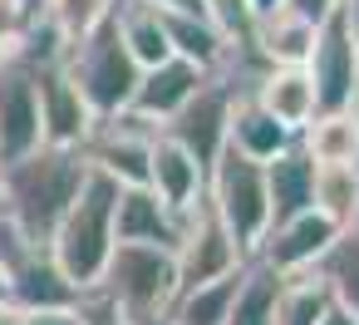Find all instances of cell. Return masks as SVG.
Listing matches in <instances>:
<instances>
[{"instance_id": "40", "label": "cell", "mask_w": 359, "mask_h": 325, "mask_svg": "<svg viewBox=\"0 0 359 325\" xmlns=\"http://www.w3.org/2000/svg\"><path fill=\"white\" fill-rule=\"evenodd\" d=\"M0 300H6V271H0ZM6 305H11V300H6Z\"/></svg>"}, {"instance_id": "28", "label": "cell", "mask_w": 359, "mask_h": 325, "mask_svg": "<svg viewBox=\"0 0 359 325\" xmlns=\"http://www.w3.org/2000/svg\"><path fill=\"white\" fill-rule=\"evenodd\" d=\"M114 6L118 0H40V20L69 45V40L89 35L94 25H104L114 15Z\"/></svg>"}, {"instance_id": "35", "label": "cell", "mask_w": 359, "mask_h": 325, "mask_svg": "<svg viewBox=\"0 0 359 325\" xmlns=\"http://www.w3.org/2000/svg\"><path fill=\"white\" fill-rule=\"evenodd\" d=\"M0 325H20V310L15 305H0Z\"/></svg>"}, {"instance_id": "21", "label": "cell", "mask_w": 359, "mask_h": 325, "mask_svg": "<svg viewBox=\"0 0 359 325\" xmlns=\"http://www.w3.org/2000/svg\"><path fill=\"white\" fill-rule=\"evenodd\" d=\"M114 25H118V40H123V50L133 55L138 69H153V65L172 60L168 30H163V15H158L153 0H118V6H114Z\"/></svg>"}, {"instance_id": "10", "label": "cell", "mask_w": 359, "mask_h": 325, "mask_svg": "<svg viewBox=\"0 0 359 325\" xmlns=\"http://www.w3.org/2000/svg\"><path fill=\"white\" fill-rule=\"evenodd\" d=\"M40 94H35V65L30 55L0 60V163H11L30 148H40Z\"/></svg>"}, {"instance_id": "19", "label": "cell", "mask_w": 359, "mask_h": 325, "mask_svg": "<svg viewBox=\"0 0 359 325\" xmlns=\"http://www.w3.org/2000/svg\"><path fill=\"white\" fill-rule=\"evenodd\" d=\"M310 45H315V25L300 20V15L285 11V6L261 11L256 25H251V40H246V50H251L261 65H305V60H310Z\"/></svg>"}, {"instance_id": "16", "label": "cell", "mask_w": 359, "mask_h": 325, "mask_svg": "<svg viewBox=\"0 0 359 325\" xmlns=\"http://www.w3.org/2000/svg\"><path fill=\"white\" fill-rule=\"evenodd\" d=\"M261 109H271L285 128H305L315 119V84L305 74V65H261V74L246 89Z\"/></svg>"}, {"instance_id": "39", "label": "cell", "mask_w": 359, "mask_h": 325, "mask_svg": "<svg viewBox=\"0 0 359 325\" xmlns=\"http://www.w3.org/2000/svg\"><path fill=\"white\" fill-rule=\"evenodd\" d=\"M138 325H172V320H168V315H158V320H138Z\"/></svg>"}, {"instance_id": "27", "label": "cell", "mask_w": 359, "mask_h": 325, "mask_svg": "<svg viewBox=\"0 0 359 325\" xmlns=\"http://www.w3.org/2000/svg\"><path fill=\"white\" fill-rule=\"evenodd\" d=\"M315 271H320V281L330 286L334 305H344L349 315H359V232H354V227L330 241V251L315 261Z\"/></svg>"}, {"instance_id": "41", "label": "cell", "mask_w": 359, "mask_h": 325, "mask_svg": "<svg viewBox=\"0 0 359 325\" xmlns=\"http://www.w3.org/2000/svg\"><path fill=\"white\" fill-rule=\"evenodd\" d=\"M0 305H6V300H0Z\"/></svg>"}, {"instance_id": "14", "label": "cell", "mask_w": 359, "mask_h": 325, "mask_svg": "<svg viewBox=\"0 0 359 325\" xmlns=\"http://www.w3.org/2000/svg\"><path fill=\"white\" fill-rule=\"evenodd\" d=\"M143 187H153L172 212H192L197 202H202V192H207V168L182 148V143H172L168 133H153V148H148V183Z\"/></svg>"}, {"instance_id": "3", "label": "cell", "mask_w": 359, "mask_h": 325, "mask_svg": "<svg viewBox=\"0 0 359 325\" xmlns=\"http://www.w3.org/2000/svg\"><path fill=\"white\" fill-rule=\"evenodd\" d=\"M60 65H65L69 84L79 89V99L89 104L94 119L123 114L128 99H133V89H138V74H143V69L133 65V55L123 50L114 15H109L104 25H94L89 35L69 40V45L60 50Z\"/></svg>"}, {"instance_id": "11", "label": "cell", "mask_w": 359, "mask_h": 325, "mask_svg": "<svg viewBox=\"0 0 359 325\" xmlns=\"http://www.w3.org/2000/svg\"><path fill=\"white\" fill-rule=\"evenodd\" d=\"M30 65H35V94H40V133H45V143H55V148H84V138L94 128V114L79 99V89L69 84L60 55L55 60H30Z\"/></svg>"}, {"instance_id": "4", "label": "cell", "mask_w": 359, "mask_h": 325, "mask_svg": "<svg viewBox=\"0 0 359 325\" xmlns=\"http://www.w3.org/2000/svg\"><path fill=\"white\" fill-rule=\"evenodd\" d=\"M114 305H123L133 320H158L177 300V261L168 246H133L114 241L99 281H94Z\"/></svg>"}, {"instance_id": "8", "label": "cell", "mask_w": 359, "mask_h": 325, "mask_svg": "<svg viewBox=\"0 0 359 325\" xmlns=\"http://www.w3.org/2000/svg\"><path fill=\"white\" fill-rule=\"evenodd\" d=\"M231 99H236V89L222 79V74H207L202 79V89L158 128V133H168L172 143H182L202 168H212V158L226 148V119H231Z\"/></svg>"}, {"instance_id": "33", "label": "cell", "mask_w": 359, "mask_h": 325, "mask_svg": "<svg viewBox=\"0 0 359 325\" xmlns=\"http://www.w3.org/2000/svg\"><path fill=\"white\" fill-rule=\"evenodd\" d=\"M339 15H344V30H349L354 50H359V0H344V6H339Z\"/></svg>"}, {"instance_id": "23", "label": "cell", "mask_w": 359, "mask_h": 325, "mask_svg": "<svg viewBox=\"0 0 359 325\" xmlns=\"http://www.w3.org/2000/svg\"><path fill=\"white\" fill-rule=\"evenodd\" d=\"M330 305H334V296L320 281V271H295V276H280L271 325H320Z\"/></svg>"}, {"instance_id": "25", "label": "cell", "mask_w": 359, "mask_h": 325, "mask_svg": "<svg viewBox=\"0 0 359 325\" xmlns=\"http://www.w3.org/2000/svg\"><path fill=\"white\" fill-rule=\"evenodd\" d=\"M300 148L310 153V163H354L359 158V128H354L349 109L315 114L300 128Z\"/></svg>"}, {"instance_id": "2", "label": "cell", "mask_w": 359, "mask_h": 325, "mask_svg": "<svg viewBox=\"0 0 359 325\" xmlns=\"http://www.w3.org/2000/svg\"><path fill=\"white\" fill-rule=\"evenodd\" d=\"M118 187H123V183H114V178L99 173V168H89L84 183H79V192H74V202L65 207V217H60V227H55V237H50V251H55L60 271H65L79 291L99 281V271H104V261H109V251H114Z\"/></svg>"}, {"instance_id": "7", "label": "cell", "mask_w": 359, "mask_h": 325, "mask_svg": "<svg viewBox=\"0 0 359 325\" xmlns=\"http://www.w3.org/2000/svg\"><path fill=\"white\" fill-rule=\"evenodd\" d=\"M305 74L315 84V114L349 109V99L359 89V50H354V40L344 30V15L339 11L315 25V45H310Z\"/></svg>"}, {"instance_id": "15", "label": "cell", "mask_w": 359, "mask_h": 325, "mask_svg": "<svg viewBox=\"0 0 359 325\" xmlns=\"http://www.w3.org/2000/svg\"><path fill=\"white\" fill-rule=\"evenodd\" d=\"M182 232V212H172L153 187H118V207H114V241H133V246H177Z\"/></svg>"}, {"instance_id": "13", "label": "cell", "mask_w": 359, "mask_h": 325, "mask_svg": "<svg viewBox=\"0 0 359 325\" xmlns=\"http://www.w3.org/2000/svg\"><path fill=\"white\" fill-rule=\"evenodd\" d=\"M202 79H207V69H197V65H187V60L172 55V60H163V65H153V69L138 74V89H133V99H128L123 114H133V119L163 128V124L202 89Z\"/></svg>"}, {"instance_id": "38", "label": "cell", "mask_w": 359, "mask_h": 325, "mask_svg": "<svg viewBox=\"0 0 359 325\" xmlns=\"http://www.w3.org/2000/svg\"><path fill=\"white\" fill-rule=\"evenodd\" d=\"M354 187H359V158H354ZM354 232H359V202H354Z\"/></svg>"}, {"instance_id": "12", "label": "cell", "mask_w": 359, "mask_h": 325, "mask_svg": "<svg viewBox=\"0 0 359 325\" xmlns=\"http://www.w3.org/2000/svg\"><path fill=\"white\" fill-rule=\"evenodd\" d=\"M334 237H339V227L325 222L315 207H305V212H295V217H285V222H271L251 256H256L261 266L280 271V276H295V271H315V261L330 251Z\"/></svg>"}, {"instance_id": "24", "label": "cell", "mask_w": 359, "mask_h": 325, "mask_svg": "<svg viewBox=\"0 0 359 325\" xmlns=\"http://www.w3.org/2000/svg\"><path fill=\"white\" fill-rule=\"evenodd\" d=\"M354 202H359V187H354V163H315V183H310V207L334 222L339 232L354 227Z\"/></svg>"}, {"instance_id": "6", "label": "cell", "mask_w": 359, "mask_h": 325, "mask_svg": "<svg viewBox=\"0 0 359 325\" xmlns=\"http://www.w3.org/2000/svg\"><path fill=\"white\" fill-rule=\"evenodd\" d=\"M172 261H177V291L187 286H202V281H222L231 276L246 251L236 246V237L217 222V212L207 207V197L182 217V232H177V246H172Z\"/></svg>"}, {"instance_id": "34", "label": "cell", "mask_w": 359, "mask_h": 325, "mask_svg": "<svg viewBox=\"0 0 359 325\" xmlns=\"http://www.w3.org/2000/svg\"><path fill=\"white\" fill-rule=\"evenodd\" d=\"M320 325H359V315H349V310H344V305H330V310H325V320H320Z\"/></svg>"}, {"instance_id": "9", "label": "cell", "mask_w": 359, "mask_h": 325, "mask_svg": "<svg viewBox=\"0 0 359 325\" xmlns=\"http://www.w3.org/2000/svg\"><path fill=\"white\" fill-rule=\"evenodd\" d=\"M153 124L133 119V114H114V119H94L89 138H84V163L109 173L114 183L123 187H138L148 183V148H153Z\"/></svg>"}, {"instance_id": "29", "label": "cell", "mask_w": 359, "mask_h": 325, "mask_svg": "<svg viewBox=\"0 0 359 325\" xmlns=\"http://www.w3.org/2000/svg\"><path fill=\"white\" fill-rule=\"evenodd\" d=\"M197 11L217 25V35L231 45V50H246L251 40V25H256V11L251 0H197Z\"/></svg>"}, {"instance_id": "26", "label": "cell", "mask_w": 359, "mask_h": 325, "mask_svg": "<svg viewBox=\"0 0 359 325\" xmlns=\"http://www.w3.org/2000/svg\"><path fill=\"white\" fill-rule=\"evenodd\" d=\"M236 271L222 276V281H202V286L177 291V300L168 305V320L172 325H226V310H231V296H236Z\"/></svg>"}, {"instance_id": "18", "label": "cell", "mask_w": 359, "mask_h": 325, "mask_svg": "<svg viewBox=\"0 0 359 325\" xmlns=\"http://www.w3.org/2000/svg\"><path fill=\"white\" fill-rule=\"evenodd\" d=\"M158 15H163V30H168V50H172L177 60H187V65H197V69H207V74H217V69L226 65L231 45L217 35V25H212L202 11L158 6Z\"/></svg>"}, {"instance_id": "31", "label": "cell", "mask_w": 359, "mask_h": 325, "mask_svg": "<svg viewBox=\"0 0 359 325\" xmlns=\"http://www.w3.org/2000/svg\"><path fill=\"white\" fill-rule=\"evenodd\" d=\"M280 6L285 11H295L300 20H310V25H320V20H330L339 6H344V0H280Z\"/></svg>"}, {"instance_id": "20", "label": "cell", "mask_w": 359, "mask_h": 325, "mask_svg": "<svg viewBox=\"0 0 359 325\" xmlns=\"http://www.w3.org/2000/svg\"><path fill=\"white\" fill-rule=\"evenodd\" d=\"M261 168H266V202H271V222H285V217H295V212H305V207H310L315 163H310V153L300 148V138H295V148L276 153V158H271V163H261Z\"/></svg>"}, {"instance_id": "22", "label": "cell", "mask_w": 359, "mask_h": 325, "mask_svg": "<svg viewBox=\"0 0 359 325\" xmlns=\"http://www.w3.org/2000/svg\"><path fill=\"white\" fill-rule=\"evenodd\" d=\"M276 291H280V271H271L256 256H246V266L236 271V296H231L226 325H271Z\"/></svg>"}, {"instance_id": "5", "label": "cell", "mask_w": 359, "mask_h": 325, "mask_svg": "<svg viewBox=\"0 0 359 325\" xmlns=\"http://www.w3.org/2000/svg\"><path fill=\"white\" fill-rule=\"evenodd\" d=\"M207 207L217 212V222L236 237V246L251 256L256 241L271 227V202H266V168L251 163L236 148H222L207 168Z\"/></svg>"}, {"instance_id": "37", "label": "cell", "mask_w": 359, "mask_h": 325, "mask_svg": "<svg viewBox=\"0 0 359 325\" xmlns=\"http://www.w3.org/2000/svg\"><path fill=\"white\" fill-rule=\"evenodd\" d=\"M276 6H280V0H251V11H256V15H261V11H276Z\"/></svg>"}, {"instance_id": "30", "label": "cell", "mask_w": 359, "mask_h": 325, "mask_svg": "<svg viewBox=\"0 0 359 325\" xmlns=\"http://www.w3.org/2000/svg\"><path fill=\"white\" fill-rule=\"evenodd\" d=\"M74 315H79V325H138L123 305H114L99 286H84L79 296H74Z\"/></svg>"}, {"instance_id": "17", "label": "cell", "mask_w": 359, "mask_h": 325, "mask_svg": "<svg viewBox=\"0 0 359 325\" xmlns=\"http://www.w3.org/2000/svg\"><path fill=\"white\" fill-rule=\"evenodd\" d=\"M295 128H285L271 109H261L251 94H236L231 99V119H226V148L246 153L251 163H271L276 153L295 148Z\"/></svg>"}, {"instance_id": "36", "label": "cell", "mask_w": 359, "mask_h": 325, "mask_svg": "<svg viewBox=\"0 0 359 325\" xmlns=\"http://www.w3.org/2000/svg\"><path fill=\"white\" fill-rule=\"evenodd\" d=\"M153 6H182V11H197V0H153Z\"/></svg>"}, {"instance_id": "1", "label": "cell", "mask_w": 359, "mask_h": 325, "mask_svg": "<svg viewBox=\"0 0 359 325\" xmlns=\"http://www.w3.org/2000/svg\"><path fill=\"white\" fill-rule=\"evenodd\" d=\"M84 173H89L84 153L55 148V143H40L11 163H0V217H11L30 241H50Z\"/></svg>"}, {"instance_id": "32", "label": "cell", "mask_w": 359, "mask_h": 325, "mask_svg": "<svg viewBox=\"0 0 359 325\" xmlns=\"http://www.w3.org/2000/svg\"><path fill=\"white\" fill-rule=\"evenodd\" d=\"M20 325H79L74 305H45V310H20Z\"/></svg>"}]
</instances>
